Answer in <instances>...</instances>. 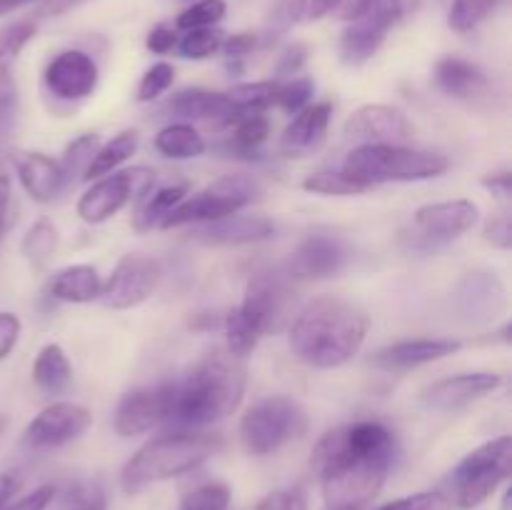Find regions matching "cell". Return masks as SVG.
I'll return each mask as SVG.
<instances>
[{"label":"cell","instance_id":"cell-1","mask_svg":"<svg viewBox=\"0 0 512 510\" xmlns=\"http://www.w3.org/2000/svg\"><path fill=\"white\" fill-rule=\"evenodd\" d=\"M395 458V435L378 420L330 430L313 450L328 510H363L383 488Z\"/></svg>","mask_w":512,"mask_h":510},{"label":"cell","instance_id":"cell-2","mask_svg":"<svg viewBox=\"0 0 512 510\" xmlns=\"http://www.w3.org/2000/svg\"><path fill=\"white\" fill-rule=\"evenodd\" d=\"M368 335V315L353 300L323 295L305 305L290 328V348L313 368H340L358 355Z\"/></svg>","mask_w":512,"mask_h":510},{"label":"cell","instance_id":"cell-3","mask_svg":"<svg viewBox=\"0 0 512 510\" xmlns=\"http://www.w3.org/2000/svg\"><path fill=\"white\" fill-rule=\"evenodd\" d=\"M245 393V365L235 355L215 350L205 355L185 380L175 383L170 418L180 430H200L233 415Z\"/></svg>","mask_w":512,"mask_h":510},{"label":"cell","instance_id":"cell-4","mask_svg":"<svg viewBox=\"0 0 512 510\" xmlns=\"http://www.w3.org/2000/svg\"><path fill=\"white\" fill-rule=\"evenodd\" d=\"M220 438L198 430H175L145 443L120 473V485L125 493H140L160 480L178 478L200 468L210 455L218 453Z\"/></svg>","mask_w":512,"mask_h":510},{"label":"cell","instance_id":"cell-5","mask_svg":"<svg viewBox=\"0 0 512 510\" xmlns=\"http://www.w3.org/2000/svg\"><path fill=\"white\" fill-rule=\"evenodd\" d=\"M448 165L445 155L408 150L403 145H360L345 158L343 170L373 188L380 183L438 178L448 170Z\"/></svg>","mask_w":512,"mask_h":510},{"label":"cell","instance_id":"cell-6","mask_svg":"<svg viewBox=\"0 0 512 510\" xmlns=\"http://www.w3.org/2000/svg\"><path fill=\"white\" fill-rule=\"evenodd\" d=\"M308 428V415L288 395H270L245 410L240 420V438L250 455L275 453L288 440L300 438Z\"/></svg>","mask_w":512,"mask_h":510},{"label":"cell","instance_id":"cell-7","mask_svg":"<svg viewBox=\"0 0 512 510\" xmlns=\"http://www.w3.org/2000/svg\"><path fill=\"white\" fill-rule=\"evenodd\" d=\"M512 470V440L510 435L490 440L473 453L465 455L453 470L455 500L463 510H473L483 505L495 493L500 483Z\"/></svg>","mask_w":512,"mask_h":510},{"label":"cell","instance_id":"cell-8","mask_svg":"<svg viewBox=\"0 0 512 510\" xmlns=\"http://www.w3.org/2000/svg\"><path fill=\"white\" fill-rule=\"evenodd\" d=\"M260 193H263V188H260L258 180L248 178V175H225V178L215 180L213 185H208L200 193L185 198L163 220L160 228H180V225L208 223V220L225 218V215L238 213L245 205L258 200Z\"/></svg>","mask_w":512,"mask_h":510},{"label":"cell","instance_id":"cell-9","mask_svg":"<svg viewBox=\"0 0 512 510\" xmlns=\"http://www.w3.org/2000/svg\"><path fill=\"white\" fill-rule=\"evenodd\" d=\"M155 173L150 168H130L98 178L78 200V215L85 223H103L133 198H145L153 190Z\"/></svg>","mask_w":512,"mask_h":510},{"label":"cell","instance_id":"cell-10","mask_svg":"<svg viewBox=\"0 0 512 510\" xmlns=\"http://www.w3.org/2000/svg\"><path fill=\"white\" fill-rule=\"evenodd\" d=\"M290 305H293L290 275L278 273V270H260L250 278L238 310L263 338V335L283 328V323L288 320Z\"/></svg>","mask_w":512,"mask_h":510},{"label":"cell","instance_id":"cell-11","mask_svg":"<svg viewBox=\"0 0 512 510\" xmlns=\"http://www.w3.org/2000/svg\"><path fill=\"white\" fill-rule=\"evenodd\" d=\"M480 210L473 200H445V203H430L415 213V238L413 248L430 250L448 240L460 238L478 225Z\"/></svg>","mask_w":512,"mask_h":510},{"label":"cell","instance_id":"cell-12","mask_svg":"<svg viewBox=\"0 0 512 510\" xmlns=\"http://www.w3.org/2000/svg\"><path fill=\"white\" fill-rule=\"evenodd\" d=\"M160 275H163V270H160L158 260L138 253L125 255L103 283L100 300H103L105 308L113 310L135 308L153 295V290L160 283Z\"/></svg>","mask_w":512,"mask_h":510},{"label":"cell","instance_id":"cell-13","mask_svg":"<svg viewBox=\"0 0 512 510\" xmlns=\"http://www.w3.org/2000/svg\"><path fill=\"white\" fill-rule=\"evenodd\" d=\"M90 420L93 415L83 405L65 403V400L53 403L30 420L23 433V443L33 450L60 448V445L80 438L90 428Z\"/></svg>","mask_w":512,"mask_h":510},{"label":"cell","instance_id":"cell-14","mask_svg":"<svg viewBox=\"0 0 512 510\" xmlns=\"http://www.w3.org/2000/svg\"><path fill=\"white\" fill-rule=\"evenodd\" d=\"M175 383H158L123 395L115 410V430L123 438L143 435L170 418Z\"/></svg>","mask_w":512,"mask_h":510},{"label":"cell","instance_id":"cell-15","mask_svg":"<svg viewBox=\"0 0 512 510\" xmlns=\"http://www.w3.org/2000/svg\"><path fill=\"white\" fill-rule=\"evenodd\" d=\"M413 135L403 110L390 105H363L345 120V138L363 145H400Z\"/></svg>","mask_w":512,"mask_h":510},{"label":"cell","instance_id":"cell-16","mask_svg":"<svg viewBox=\"0 0 512 510\" xmlns=\"http://www.w3.org/2000/svg\"><path fill=\"white\" fill-rule=\"evenodd\" d=\"M98 63L83 50H63L45 68V85L60 100H85L98 88Z\"/></svg>","mask_w":512,"mask_h":510},{"label":"cell","instance_id":"cell-17","mask_svg":"<svg viewBox=\"0 0 512 510\" xmlns=\"http://www.w3.org/2000/svg\"><path fill=\"white\" fill-rule=\"evenodd\" d=\"M500 383H503L500 375L485 373V370L450 375V378L438 380V383L423 390V403L428 408L440 410V413H450V410H460L473 403V400L493 393L495 388H500Z\"/></svg>","mask_w":512,"mask_h":510},{"label":"cell","instance_id":"cell-18","mask_svg":"<svg viewBox=\"0 0 512 510\" xmlns=\"http://www.w3.org/2000/svg\"><path fill=\"white\" fill-rule=\"evenodd\" d=\"M35 20H15L0 28V133L10 128L15 115V80L13 65L25 45L35 38Z\"/></svg>","mask_w":512,"mask_h":510},{"label":"cell","instance_id":"cell-19","mask_svg":"<svg viewBox=\"0 0 512 510\" xmlns=\"http://www.w3.org/2000/svg\"><path fill=\"white\" fill-rule=\"evenodd\" d=\"M455 308L470 323H488L505 308V285L495 273H468L455 288Z\"/></svg>","mask_w":512,"mask_h":510},{"label":"cell","instance_id":"cell-20","mask_svg":"<svg viewBox=\"0 0 512 510\" xmlns=\"http://www.w3.org/2000/svg\"><path fill=\"white\" fill-rule=\"evenodd\" d=\"M275 233L273 220L263 215H225V218L198 223L193 228V238L205 245H245L260 243Z\"/></svg>","mask_w":512,"mask_h":510},{"label":"cell","instance_id":"cell-21","mask_svg":"<svg viewBox=\"0 0 512 510\" xmlns=\"http://www.w3.org/2000/svg\"><path fill=\"white\" fill-rule=\"evenodd\" d=\"M460 340L453 338H415L400 340V343L388 345L373 355V363L383 370L403 373V370L420 368L425 363H435L440 358L458 353Z\"/></svg>","mask_w":512,"mask_h":510},{"label":"cell","instance_id":"cell-22","mask_svg":"<svg viewBox=\"0 0 512 510\" xmlns=\"http://www.w3.org/2000/svg\"><path fill=\"white\" fill-rule=\"evenodd\" d=\"M345 265V248L330 235H308L290 255V278H330Z\"/></svg>","mask_w":512,"mask_h":510},{"label":"cell","instance_id":"cell-23","mask_svg":"<svg viewBox=\"0 0 512 510\" xmlns=\"http://www.w3.org/2000/svg\"><path fill=\"white\" fill-rule=\"evenodd\" d=\"M330 118H333V105L330 103L305 105L285 128L283 138H280V150L288 158H305L313 150H318L323 145L325 133H328Z\"/></svg>","mask_w":512,"mask_h":510},{"label":"cell","instance_id":"cell-24","mask_svg":"<svg viewBox=\"0 0 512 510\" xmlns=\"http://www.w3.org/2000/svg\"><path fill=\"white\" fill-rule=\"evenodd\" d=\"M10 160L25 193L38 203H50L63 190L58 160L48 158L45 153H35V150H13Z\"/></svg>","mask_w":512,"mask_h":510},{"label":"cell","instance_id":"cell-25","mask_svg":"<svg viewBox=\"0 0 512 510\" xmlns=\"http://www.w3.org/2000/svg\"><path fill=\"white\" fill-rule=\"evenodd\" d=\"M165 110L185 120H208L218 125H233L235 120V105L230 95L205 88L180 90L168 100Z\"/></svg>","mask_w":512,"mask_h":510},{"label":"cell","instance_id":"cell-26","mask_svg":"<svg viewBox=\"0 0 512 510\" xmlns=\"http://www.w3.org/2000/svg\"><path fill=\"white\" fill-rule=\"evenodd\" d=\"M48 290L63 303H93L100 298L103 280L93 265H68L50 278Z\"/></svg>","mask_w":512,"mask_h":510},{"label":"cell","instance_id":"cell-27","mask_svg":"<svg viewBox=\"0 0 512 510\" xmlns=\"http://www.w3.org/2000/svg\"><path fill=\"white\" fill-rule=\"evenodd\" d=\"M435 83L443 93L455 95V98H473L485 88L488 78L475 63L450 55L435 65Z\"/></svg>","mask_w":512,"mask_h":510},{"label":"cell","instance_id":"cell-28","mask_svg":"<svg viewBox=\"0 0 512 510\" xmlns=\"http://www.w3.org/2000/svg\"><path fill=\"white\" fill-rule=\"evenodd\" d=\"M388 33L390 30L373 23V20H353V23L343 30V38H340V53H343V60L348 65L365 63V60H370L378 53L380 45L388 38Z\"/></svg>","mask_w":512,"mask_h":510},{"label":"cell","instance_id":"cell-29","mask_svg":"<svg viewBox=\"0 0 512 510\" xmlns=\"http://www.w3.org/2000/svg\"><path fill=\"white\" fill-rule=\"evenodd\" d=\"M33 380L45 395H58L68 388L73 380V365L58 343H50L40 350L33 365Z\"/></svg>","mask_w":512,"mask_h":510},{"label":"cell","instance_id":"cell-30","mask_svg":"<svg viewBox=\"0 0 512 510\" xmlns=\"http://www.w3.org/2000/svg\"><path fill=\"white\" fill-rule=\"evenodd\" d=\"M340 0H278L270 15V28L283 33L295 23H313L338 8Z\"/></svg>","mask_w":512,"mask_h":510},{"label":"cell","instance_id":"cell-31","mask_svg":"<svg viewBox=\"0 0 512 510\" xmlns=\"http://www.w3.org/2000/svg\"><path fill=\"white\" fill-rule=\"evenodd\" d=\"M155 148L160 155L173 160L200 158L205 153V140L193 125L173 123L155 135Z\"/></svg>","mask_w":512,"mask_h":510},{"label":"cell","instance_id":"cell-32","mask_svg":"<svg viewBox=\"0 0 512 510\" xmlns=\"http://www.w3.org/2000/svg\"><path fill=\"white\" fill-rule=\"evenodd\" d=\"M135 150H138V133L135 130H123V133H118L113 140H108V143L95 150L93 160H90L88 170H85V178L93 180L115 173Z\"/></svg>","mask_w":512,"mask_h":510},{"label":"cell","instance_id":"cell-33","mask_svg":"<svg viewBox=\"0 0 512 510\" xmlns=\"http://www.w3.org/2000/svg\"><path fill=\"white\" fill-rule=\"evenodd\" d=\"M185 195H188V188H185V185H168V188H160L158 193L150 195V200H145L143 208L135 213L133 228L140 230V233L160 228L163 220L183 203Z\"/></svg>","mask_w":512,"mask_h":510},{"label":"cell","instance_id":"cell-34","mask_svg":"<svg viewBox=\"0 0 512 510\" xmlns=\"http://www.w3.org/2000/svg\"><path fill=\"white\" fill-rule=\"evenodd\" d=\"M100 148L98 135L85 133L80 138H75L73 143L65 148L63 160H60V178H63V190L70 185L78 183L80 178H85V170H88L90 160H93L95 150Z\"/></svg>","mask_w":512,"mask_h":510},{"label":"cell","instance_id":"cell-35","mask_svg":"<svg viewBox=\"0 0 512 510\" xmlns=\"http://www.w3.org/2000/svg\"><path fill=\"white\" fill-rule=\"evenodd\" d=\"M275 85L278 83H273V80L235 85V88L228 93L235 105V120L245 113H265V110L275 103Z\"/></svg>","mask_w":512,"mask_h":510},{"label":"cell","instance_id":"cell-36","mask_svg":"<svg viewBox=\"0 0 512 510\" xmlns=\"http://www.w3.org/2000/svg\"><path fill=\"white\" fill-rule=\"evenodd\" d=\"M55 248H58V233H55L50 220H38L35 225H30V230L23 238V245H20L25 260H28L33 268H43V265L53 258Z\"/></svg>","mask_w":512,"mask_h":510},{"label":"cell","instance_id":"cell-37","mask_svg":"<svg viewBox=\"0 0 512 510\" xmlns=\"http://www.w3.org/2000/svg\"><path fill=\"white\" fill-rule=\"evenodd\" d=\"M303 188L318 195H358L370 190V185L353 178L345 170H320V173L308 175L303 180Z\"/></svg>","mask_w":512,"mask_h":510},{"label":"cell","instance_id":"cell-38","mask_svg":"<svg viewBox=\"0 0 512 510\" xmlns=\"http://www.w3.org/2000/svg\"><path fill=\"white\" fill-rule=\"evenodd\" d=\"M503 0H453L448 13V25L458 33H470L478 28L485 18L500 8Z\"/></svg>","mask_w":512,"mask_h":510},{"label":"cell","instance_id":"cell-39","mask_svg":"<svg viewBox=\"0 0 512 510\" xmlns=\"http://www.w3.org/2000/svg\"><path fill=\"white\" fill-rule=\"evenodd\" d=\"M225 338H228V353L240 360L248 358L255 350V345L260 343V333L243 318L238 308H233L225 315Z\"/></svg>","mask_w":512,"mask_h":510},{"label":"cell","instance_id":"cell-40","mask_svg":"<svg viewBox=\"0 0 512 510\" xmlns=\"http://www.w3.org/2000/svg\"><path fill=\"white\" fill-rule=\"evenodd\" d=\"M225 33L218 28H195V30H185L183 38L178 40L175 48L180 50L183 58H193V60H203L210 58L213 53H218L220 45H223Z\"/></svg>","mask_w":512,"mask_h":510},{"label":"cell","instance_id":"cell-41","mask_svg":"<svg viewBox=\"0 0 512 510\" xmlns=\"http://www.w3.org/2000/svg\"><path fill=\"white\" fill-rule=\"evenodd\" d=\"M418 5L420 0H368V8H365L363 18L383 25L385 30H393L400 20L413 15L418 10Z\"/></svg>","mask_w":512,"mask_h":510},{"label":"cell","instance_id":"cell-42","mask_svg":"<svg viewBox=\"0 0 512 510\" xmlns=\"http://www.w3.org/2000/svg\"><path fill=\"white\" fill-rule=\"evenodd\" d=\"M225 18V3L223 0H198L175 20L178 30H195V28H213Z\"/></svg>","mask_w":512,"mask_h":510},{"label":"cell","instance_id":"cell-43","mask_svg":"<svg viewBox=\"0 0 512 510\" xmlns=\"http://www.w3.org/2000/svg\"><path fill=\"white\" fill-rule=\"evenodd\" d=\"M315 93V83L310 78H293L288 83L275 85V103L285 113H300L305 105H310Z\"/></svg>","mask_w":512,"mask_h":510},{"label":"cell","instance_id":"cell-44","mask_svg":"<svg viewBox=\"0 0 512 510\" xmlns=\"http://www.w3.org/2000/svg\"><path fill=\"white\" fill-rule=\"evenodd\" d=\"M230 508V488L223 483H205L185 495L180 510H228Z\"/></svg>","mask_w":512,"mask_h":510},{"label":"cell","instance_id":"cell-45","mask_svg":"<svg viewBox=\"0 0 512 510\" xmlns=\"http://www.w3.org/2000/svg\"><path fill=\"white\" fill-rule=\"evenodd\" d=\"M173 78H175V70L170 63H155L153 68L145 70V75L140 78V85H138L140 103H150V100L160 98V95L173 85Z\"/></svg>","mask_w":512,"mask_h":510},{"label":"cell","instance_id":"cell-46","mask_svg":"<svg viewBox=\"0 0 512 510\" xmlns=\"http://www.w3.org/2000/svg\"><path fill=\"white\" fill-rule=\"evenodd\" d=\"M60 510H105V493L100 483H78L65 495Z\"/></svg>","mask_w":512,"mask_h":510},{"label":"cell","instance_id":"cell-47","mask_svg":"<svg viewBox=\"0 0 512 510\" xmlns=\"http://www.w3.org/2000/svg\"><path fill=\"white\" fill-rule=\"evenodd\" d=\"M378 510H450V500L440 493H415L408 498L393 500Z\"/></svg>","mask_w":512,"mask_h":510},{"label":"cell","instance_id":"cell-48","mask_svg":"<svg viewBox=\"0 0 512 510\" xmlns=\"http://www.w3.org/2000/svg\"><path fill=\"white\" fill-rule=\"evenodd\" d=\"M255 510H308V503L298 490H275L265 495Z\"/></svg>","mask_w":512,"mask_h":510},{"label":"cell","instance_id":"cell-49","mask_svg":"<svg viewBox=\"0 0 512 510\" xmlns=\"http://www.w3.org/2000/svg\"><path fill=\"white\" fill-rule=\"evenodd\" d=\"M55 498V488L53 485H40V488H35L33 493L23 495V498H18L15 503H8L3 510H45L50 503H53Z\"/></svg>","mask_w":512,"mask_h":510},{"label":"cell","instance_id":"cell-50","mask_svg":"<svg viewBox=\"0 0 512 510\" xmlns=\"http://www.w3.org/2000/svg\"><path fill=\"white\" fill-rule=\"evenodd\" d=\"M20 338V320L13 313H0V360L8 358Z\"/></svg>","mask_w":512,"mask_h":510},{"label":"cell","instance_id":"cell-51","mask_svg":"<svg viewBox=\"0 0 512 510\" xmlns=\"http://www.w3.org/2000/svg\"><path fill=\"white\" fill-rule=\"evenodd\" d=\"M255 43H258V38H255L253 33H235V35H225L220 50H223L225 58L235 60V58H245L248 53H253Z\"/></svg>","mask_w":512,"mask_h":510},{"label":"cell","instance_id":"cell-52","mask_svg":"<svg viewBox=\"0 0 512 510\" xmlns=\"http://www.w3.org/2000/svg\"><path fill=\"white\" fill-rule=\"evenodd\" d=\"M145 45H148V50H153V53L165 55L178 45V33H175V28H170V25H155L148 33Z\"/></svg>","mask_w":512,"mask_h":510},{"label":"cell","instance_id":"cell-53","mask_svg":"<svg viewBox=\"0 0 512 510\" xmlns=\"http://www.w3.org/2000/svg\"><path fill=\"white\" fill-rule=\"evenodd\" d=\"M485 238H488L493 245H498V248L508 250L512 243V228H510L508 215L500 213L498 218L490 220V223L485 225Z\"/></svg>","mask_w":512,"mask_h":510},{"label":"cell","instance_id":"cell-54","mask_svg":"<svg viewBox=\"0 0 512 510\" xmlns=\"http://www.w3.org/2000/svg\"><path fill=\"white\" fill-rule=\"evenodd\" d=\"M305 55H308V50H305L303 45H290V48L280 55L275 75H278V78H283V75H295L300 68H303Z\"/></svg>","mask_w":512,"mask_h":510},{"label":"cell","instance_id":"cell-55","mask_svg":"<svg viewBox=\"0 0 512 510\" xmlns=\"http://www.w3.org/2000/svg\"><path fill=\"white\" fill-rule=\"evenodd\" d=\"M483 185L490 190V193L495 195V198L503 200V203H508V200H510L512 178H510V173H505V170H503V173H490V175H485Z\"/></svg>","mask_w":512,"mask_h":510},{"label":"cell","instance_id":"cell-56","mask_svg":"<svg viewBox=\"0 0 512 510\" xmlns=\"http://www.w3.org/2000/svg\"><path fill=\"white\" fill-rule=\"evenodd\" d=\"M8 210H10V175L5 163L0 160V238L5 233V225H8Z\"/></svg>","mask_w":512,"mask_h":510},{"label":"cell","instance_id":"cell-57","mask_svg":"<svg viewBox=\"0 0 512 510\" xmlns=\"http://www.w3.org/2000/svg\"><path fill=\"white\" fill-rule=\"evenodd\" d=\"M20 488V475L18 473H0V510L13 500V495Z\"/></svg>","mask_w":512,"mask_h":510},{"label":"cell","instance_id":"cell-58","mask_svg":"<svg viewBox=\"0 0 512 510\" xmlns=\"http://www.w3.org/2000/svg\"><path fill=\"white\" fill-rule=\"evenodd\" d=\"M78 3H83V0H45L43 8H40V13H43V15H58V13H65V10L75 8Z\"/></svg>","mask_w":512,"mask_h":510},{"label":"cell","instance_id":"cell-59","mask_svg":"<svg viewBox=\"0 0 512 510\" xmlns=\"http://www.w3.org/2000/svg\"><path fill=\"white\" fill-rule=\"evenodd\" d=\"M28 3H38V0H0V18L8 13H13V10L23 8V5Z\"/></svg>","mask_w":512,"mask_h":510},{"label":"cell","instance_id":"cell-60","mask_svg":"<svg viewBox=\"0 0 512 510\" xmlns=\"http://www.w3.org/2000/svg\"><path fill=\"white\" fill-rule=\"evenodd\" d=\"M5 425H8V420H5V415H0V435H3Z\"/></svg>","mask_w":512,"mask_h":510}]
</instances>
